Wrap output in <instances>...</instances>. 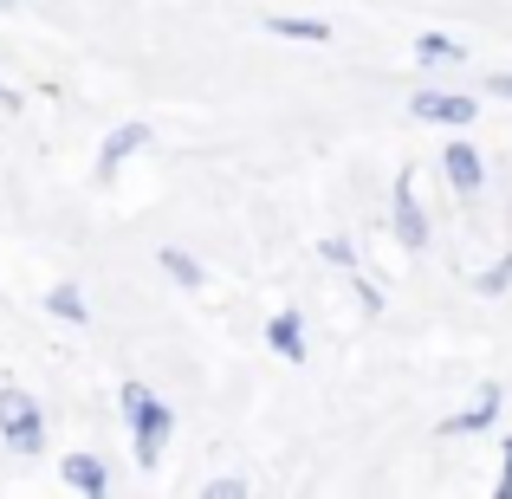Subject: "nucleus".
<instances>
[{
  "label": "nucleus",
  "instance_id": "1",
  "mask_svg": "<svg viewBox=\"0 0 512 499\" xmlns=\"http://www.w3.org/2000/svg\"><path fill=\"white\" fill-rule=\"evenodd\" d=\"M117 402H124V422H130V448H137V461L156 467V461H163V448H169V435H175V409L156 396L150 383H124V389H117Z\"/></svg>",
  "mask_w": 512,
  "mask_h": 499
},
{
  "label": "nucleus",
  "instance_id": "2",
  "mask_svg": "<svg viewBox=\"0 0 512 499\" xmlns=\"http://www.w3.org/2000/svg\"><path fill=\"white\" fill-rule=\"evenodd\" d=\"M0 441H7L13 454H26V461H33V454H46V409H39L20 383L0 389Z\"/></svg>",
  "mask_w": 512,
  "mask_h": 499
},
{
  "label": "nucleus",
  "instance_id": "3",
  "mask_svg": "<svg viewBox=\"0 0 512 499\" xmlns=\"http://www.w3.org/2000/svg\"><path fill=\"white\" fill-rule=\"evenodd\" d=\"M389 234H396L402 253H428V208H422V188H415V169L396 175V188H389Z\"/></svg>",
  "mask_w": 512,
  "mask_h": 499
},
{
  "label": "nucleus",
  "instance_id": "4",
  "mask_svg": "<svg viewBox=\"0 0 512 499\" xmlns=\"http://www.w3.org/2000/svg\"><path fill=\"white\" fill-rule=\"evenodd\" d=\"M409 111L422 117V124H441V130H474L480 98H461V91H415Z\"/></svg>",
  "mask_w": 512,
  "mask_h": 499
},
{
  "label": "nucleus",
  "instance_id": "5",
  "mask_svg": "<svg viewBox=\"0 0 512 499\" xmlns=\"http://www.w3.org/2000/svg\"><path fill=\"white\" fill-rule=\"evenodd\" d=\"M441 175H448V188L461 201H480V188H487V163H480V150L467 137H454L448 150H441Z\"/></svg>",
  "mask_w": 512,
  "mask_h": 499
},
{
  "label": "nucleus",
  "instance_id": "6",
  "mask_svg": "<svg viewBox=\"0 0 512 499\" xmlns=\"http://www.w3.org/2000/svg\"><path fill=\"white\" fill-rule=\"evenodd\" d=\"M500 383H480L474 389V402H467V409H454L448 422H441V435H487L493 422H500Z\"/></svg>",
  "mask_w": 512,
  "mask_h": 499
},
{
  "label": "nucleus",
  "instance_id": "7",
  "mask_svg": "<svg viewBox=\"0 0 512 499\" xmlns=\"http://www.w3.org/2000/svg\"><path fill=\"white\" fill-rule=\"evenodd\" d=\"M59 480L72 493H85V499H104V493H111V461H98V454H65Z\"/></svg>",
  "mask_w": 512,
  "mask_h": 499
},
{
  "label": "nucleus",
  "instance_id": "8",
  "mask_svg": "<svg viewBox=\"0 0 512 499\" xmlns=\"http://www.w3.org/2000/svg\"><path fill=\"white\" fill-rule=\"evenodd\" d=\"M137 150H150V124H117L111 137L98 143V175H104V182H111V175L124 169V163H130V156H137Z\"/></svg>",
  "mask_w": 512,
  "mask_h": 499
},
{
  "label": "nucleus",
  "instance_id": "9",
  "mask_svg": "<svg viewBox=\"0 0 512 499\" xmlns=\"http://www.w3.org/2000/svg\"><path fill=\"white\" fill-rule=\"evenodd\" d=\"M266 344H273V357H286V363L312 357V350H305V312H299V305H286V312L266 318Z\"/></svg>",
  "mask_w": 512,
  "mask_h": 499
},
{
  "label": "nucleus",
  "instance_id": "10",
  "mask_svg": "<svg viewBox=\"0 0 512 499\" xmlns=\"http://www.w3.org/2000/svg\"><path fill=\"white\" fill-rule=\"evenodd\" d=\"M156 266H163V273H169L182 292H201V286H208V266H201L188 247H163V253H156Z\"/></svg>",
  "mask_w": 512,
  "mask_h": 499
},
{
  "label": "nucleus",
  "instance_id": "11",
  "mask_svg": "<svg viewBox=\"0 0 512 499\" xmlns=\"http://www.w3.org/2000/svg\"><path fill=\"white\" fill-rule=\"evenodd\" d=\"M46 312H52V318H65V325H85V318H91V305H85V292H78L72 279H59V286L46 292Z\"/></svg>",
  "mask_w": 512,
  "mask_h": 499
},
{
  "label": "nucleus",
  "instance_id": "12",
  "mask_svg": "<svg viewBox=\"0 0 512 499\" xmlns=\"http://www.w3.org/2000/svg\"><path fill=\"white\" fill-rule=\"evenodd\" d=\"M415 59H422V65H467V46L448 39V33H422V39H415Z\"/></svg>",
  "mask_w": 512,
  "mask_h": 499
},
{
  "label": "nucleus",
  "instance_id": "13",
  "mask_svg": "<svg viewBox=\"0 0 512 499\" xmlns=\"http://www.w3.org/2000/svg\"><path fill=\"white\" fill-rule=\"evenodd\" d=\"M266 26H273L279 39H312V46H325V39H331V26L325 20H305V13H273Z\"/></svg>",
  "mask_w": 512,
  "mask_h": 499
},
{
  "label": "nucleus",
  "instance_id": "14",
  "mask_svg": "<svg viewBox=\"0 0 512 499\" xmlns=\"http://www.w3.org/2000/svg\"><path fill=\"white\" fill-rule=\"evenodd\" d=\"M318 260H325V266H338V273H357V247H350V240H338V234H331V240H318Z\"/></svg>",
  "mask_w": 512,
  "mask_h": 499
},
{
  "label": "nucleus",
  "instance_id": "15",
  "mask_svg": "<svg viewBox=\"0 0 512 499\" xmlns=\"http://www.w3.org/2000/svg\"><path fill=\"white\" fill-rule=\"evenodd\" d=\"M201 493H208V499H240L247 480H240V474H214V480H201Z\"/></svg>",
  "mask_w": 512,
  "mask_h": 499
},
{
  "label": "nucleus",
  "instance_id": "16",
  "mask_svg": "<svg viewBox=\"0 0 512 499\" xmlns=\"http://www.w3.org/2000/svg\"><path fill=\"white\" fill-rule=\"evenodd\" d=\"M506 286H512V253H506V260H493L487 273H480V292H506Z\"/></svg>",
  "mask_w": 512,
  "mask_h": 499
},
{
  "label": "nucleus",
  "instance_id": "17",
  "mask_svg": "<svg viewBox=\"0 0 512 499\" xmlns=\"http://www.w3.org/2000/svg\"><path fill=\"white\" fill-rule=\"evenodd\" d=\"M357 305H363V312H370V318L383 312V286H370V279H363V273H357Z\"/></svg>",
  "mask_w": 512,
  "mask_h": 499
},
{
  "label": "nucleus",
  "instance_id": "18",
  "mask_svg": "<svg viewBox=\"0 0 512 499\" xmlns=\"http://www.w3.org/2000/svg\"><path fill=\"white\" fill-rule=\"evenodd\" d=\"M493 487H500V499H512V435H506V448H500V480H493Z\"/></svg>",
  "mask_w": 512,
  "mask_h": 499
},
{
  "label": "nucleus",
  "instance_id": "19",
  "mask_svg": "<svg viewBox=\"0 0 512 499\" xmlns=\"http://www.w3.org/2000/svg\"><path fill=\"white\" fill-rule=\"evenodd\" d=\"M487 98H506V104H512V72H493V78H487Z\"/></svg>",
  "mask_w": 512,
  "mask_h": 499
},
{
  "label": "nucleus",
  "instance_id": "20",
  "mask_svg": "<svg viewBox=\"0 0 512 499\" xmlns=\"http://www.w3.org/2000/svg\"><path fill=\"white\" fill-rule=\"evenodd\" d=\"M0 13H7V0H0Z\"/></svg>",
  "mask_w": 512,
  "mask_h": 499
}]
</instances>
